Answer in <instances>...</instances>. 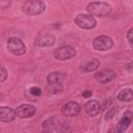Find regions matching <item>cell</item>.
<instances>
[{
	"instance_id": "cell-5",
	"label": "cell",
	"mask_w": 133,
	"mask_h": 133,
	"mask_svg": "<svg viewBox=\"0 0 133 133\" xmlns=\"http://www.w3.org/2000/svg\"><path fill=\"white\" fill-rule=\"evenodd\" d=\"M92 47L97 51H107L113 47V39L107 35H100L92 42Z\"/></svg>"
},
{
	"instance_id": "cell-9",
	"label": "cell",
	"mask_w": 133,
	"mask_h": 133,
	"mask_svg": "<svg viewBox=\"0 0 133 133\" xmlns=\"http://www.w3.org/2000/svg\"><path fill=\"white\" fill-rule=\"evenodd\" d=\"M114 77H115V73H114V71H112L110 69H103L100 72L96 73V75H95L96 80L102 84L112 81L114 79Z\"/></svg>"
},
{
	"instance_id": "cell-3",
	"label": "cell",
	"mask_w": 133,
	"mask_h": 133,
	"mask_svg": "<svg viewBox=\"0 0 133 133\" xmlns=\"http://www.w3.org/2000/svg\"><path fill=\"white\" fill-rule=\"evenodd\" d=\"M75 24L82 29H92L96 27L97 21L91 15L79 14L75 17Z\"/></svg>"
},
{
	"instance_id": "cell-23",
	"label": "cell",
	"mask_w": 133,
	"mask_h": 133,
	"mask_svg": "<svg viewBox=\"0 0 133 133\" xmlns=\"http://www.w3.org/2000/svg\"><path fill=\"white\" fill-rule=\"evenodd\" d=\"M131 66H132V62H130V63H128V64H127V65H126V68H127V69H128V71H129V72H130V73H131V72H132V70H131Z\"/></svg>"
},
{
	"instance_id": "cell-16",
	"label": "cell",
	"mask_w": 133,
	"mask_h": 133,
	"mask_svg": "<svg viewBox=\"0 0 133 133\" xmlns=\"http://www.w3.org/2000/svg\"><path fill=\"white\" fill-rule=\"evenodd\" d=\"M117 100L122 101V102H131L133 99V91L131 88H126L119 91V94L117 95Z\"/></svg>"
},
{
	"instance_id": "cell-15",
	"label": "cell",
	"mask_w": 133,
	"mask_h": 133,
	"mask_svg": "<svg viewBox=\"0 0 133 133\" xmlns=\"http://www.w3.org/2000/svg\"><path fill=\"white\" fill-rule=\"evenodd\" d=\"M100 66V61L92 58L90 60H87L85 61L82 65H81V70L83 72H92L95 70H97L98 68Z\"/></svg>"
},
{
	"instance_id": "cell-7",
	"label": "cell",
	"mask_w": 133,
	"mask_h": 133,
	"mask_svg": "<svg viewBox=\"0 0 133 133\" xmlns=\"http://www.w3.org/2000/svg\"><path fill=\"white\" fill-rule=\"evenodd\" d=\"M80 110H81L80 105L74 101H70L61 107V113L68 117H73V116L78 115Z\"/></svg>"
},
{
	"instance_id": "cell-14",
	"label": "cell",
	"mask_w": 133,
	"mask_h": 133,
	"mask_svg": "<svg viewBox=\"0 0 133 133\" xmlns=\"http://www.w3.org/2000/svg\"><path fill=\"white\" fill-rule=\"evenodd\" d=\"M64 79V74L61 72H52L47 76V81L49 84H59Z\"/></svg>"
},
{
	"instance_id": "cell-8",
	"label": "cell",
	"mask_w": 133,
	"mask_h": 133,
	"mask_svg": "<svg viewBox=\"0 0 133 133\" xmlns=\"http://www.w3.org/2000/svg\"><path fill=\"white\" fill-rule=\"evenodd\" d=\"M16 115L20 118H28L35 114V107L30 104H23L15 110Z\"/></svg>"
},
{
	"instance_id": "cell-11",
	"label": "cell",
	"mask_w": 133,
	"mask_h": 133,
	"mask_svg": "<svg viewBox=\"0 0 133 133\" xmlns=\"http://www.w3.org/2000/svg\"><path fill=\"white\" fill-rule=\"evenodd\" d=\"M16 112L12 108L7 106H0V122L9 123L15 121L16 118Z\"/></svg>"
},
{
	"instance_id": "cell-10",
	"label": "cell",
	"mask_w": 133,
	"mask_h": 133,
	"mask_svg": "<svg viewBox=\"0 0 133 133\" xmlns=\"http://www.w3.org/2000/svg\"><path fill=\"white\" fill-rule=\"evenodd\" d=\"M54 44L55 37L50 33H41L35 39V45L39 47H50Z\"/></svg>"
},
{
	"instance_id": "cell-4",
	"label": "cell",
	"mask_w": 133,
	"mask_h": 133,
	"mask_svg": "<svg viewBox=\"0 0 133 133\" xmlns=\"http://www.w3.org/2000/svg\"><path fill=\"white\" fill-rule=\"evenodd\" d=\"M7 50L14 55H23L26 52V46L18 37H9L7 41Z\"/></svg>"
},
{
	"instance_id": "cell-12",
	"label": "cell",
	"mask_w": 133,
	"mask_h": 133,
	"mask_svg": "<svg viewBox=\"0 0 133 133\" xmlns=\"http://www.w3.org/2000/svg\"><path fill=\"white\" fill-rule=\"evenodd\" d=\"M84 109L86 111V113L90 116H95L97 115L100 110H101V105L97 100H89L88 102H86V104L84 105Z\"/></svg>"
},
{
	"instance_id": "cell-20",
	"label": "cell",
	"mask_w": 133,
	"mask_h": 133,
	"mask_svg": "<svg viewBox=\"0 0 133 133\" xmlns=\"http://www.w3.org/2000/svg\"><path fill=\"white\" fill-rule=\"evenodd\" d=\"M30 94L33 95V96L38 97V96L42 95V89H41L39 87H37V86H33V87L30 88Z\"/></svg>"
},
{
	"instance_id": "cell-18",
	"label": "cell",
	"mask_w": 133,
	"mask_h": 133,
	"mask_svg": "<svg viewBox=\"0 0 133 133\" xmlns=\"http://www.w3.org/2000/svg\"><path fill=\"white\" fill-rule=\"evenodd\" d=\"M7 79V71L5 68L0 65V82H4Z\"/></svg>"
},
{
	"instance_id": "cell-17",
	"label": "cell",
	"mask_w": 133,
	"mask_h": 133,
	"mask_svg": "<svg viewBox=\"0 0 133 133\" xmlns=\"http://www.w3.org/2000/svg\"><path fill=\"white\" fill-rule=\"evenodd\" d=\"M50 87H49V92L50 94H59L61 92L62 90V86L59 84H49Z\"/></svg>"
},
{
	"instance_id": "cell-2",
	"label": "cell",
	"mask_w": 133,
	"mask_h": 133,
	"mask_svg": "<svg viewBox=\"0 0 133 133\" xmlns=\"http://www.w3.org/2000/svg\"><path fill=\"white\" fill-rule=\"evenodd\" d=\"M46 8L45 3L42 0H27L22 6L23 12L29 16H37L41 15Z\"/></svg>"
},
{
	"instance_id": "cell-22",
	"label": "cell",
	"mask_w": 133,
	"mask_h": 133,
	"mask_svg": "<svg viewBox=\"0 0 133 133\" xmlns=\"http://www.w3.org/2000/svg\"><path fill=\"white\" fill-rule=\"evenodd\" d=\"M82 96H83L84 98L91 97V96H92V91H91V90H85V91H83V92H82Z\"/></svg>"
},
{
	"instance_id": "cell-19",
	"label": "cell",
	"mask_w": 133,
	"mask_h": 133,
	"mask_svg": "<svg viewBox=\"0 0 133 133\" xmlns=\"http://www.w3.org/2000/svg\"><path fill=\"white\" fill-rule=\"evenodd\" d=\"M11 5V0H0V9H6Z\"/></svg>"
},
{
	"instance_id": "cell-6",
	"label": "cell",
	"mask_w": 133,
	"mask_h": 133,
	"mask_svg": "<svg viewBox=\"0 0 133 133\" xmlns=\"http://www.w3.org/2000/svg\"><path fill=\"white\" fill-rule=\"evenodd\" d=\"M75 55H76L75 48H73L72 46H69V45L61 46L54 51V56L58 60H68V59L73 58Z\"/></svg>"
},
{
	"instance_id": "cell-1",
	"label": "cell",
	"mask_w": 133,
	"mask_h": 133,
	"mask_svg": "<svg viewBox=\"0 0 133 133\" xmlns=\"http://www.w3.org/2000/svg\"><path fill=\"white\" fill-rule=\"evenodd\" d=\"M86 9L91 16H96V17H106L110 15L112 11V7L108 3L102 1L90 2L87 5Z\"/></svg>"
},
{
	"instance_id": "cell-21",
	"label": "cell",
	"mask_w": 133,
	"mask_h": 133,
	"mask_svg": "<svg viewBox=\"0 0 133 133\" xmlns=\"http://www.w3.org/2000/svg\"><path fill=\"white\" fill-rule=\"evenodd\" d=\"M133 32V29L132 28H130L129 29V31H128V34H127V38H128V42H129V44H130V46H132V42H133V39H132V33Z\"/></svg>"
},
{
	"instance_id": "cell-13",
	"label": "cell",
	"mask_w": 133,
	"mask_h": 133,
	"mask_svg": "<svg viewBox=\"0 0 133 133\" xmlns=\"http://www.w3.org/2000/svg\"><path fill=\"white\" fill-rule=\"evenodd\" d=\"M131 122H132V114H131V112H127L123 116V118L118 122V124L116 125L115 130L117 132H124L126 129H128V127L130 126Z\"/></svg>"
}]
</instances>
